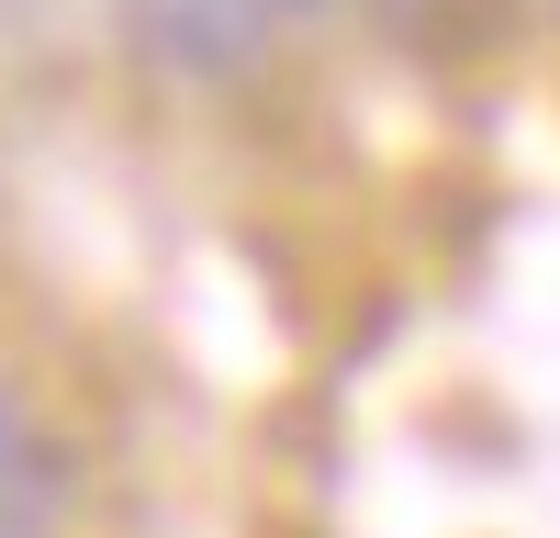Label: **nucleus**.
Instances as JSON below:
<instances>
[{"mask_svg":"<svg viewBox=\"0 0 560 538\" xmlns=\"http://www.w3.org/2000/svg\"><path fill=\"white\" fill-rule=\"evenodd\" d=\"M303 12L314 0H113V34L135 68L179 90H236L303 34Z\"/></svg>","mask_w":560,"mask_h":538,"instance_id":"obj_1","label":"nucleus"},{"mask_svg":"<svg viewBox=\"0 0 560 538\" xmlns=\"http://www.w3.org/2000/svg\"><path fill=\"white\" fill-rule=\"evenodd\" d=\"M68 493H79V460H68V437L45 426L23 393H0V538H57Z\"/></svg>","mask_w":560,"mask_h":538,"instance_id":"obj_2","label":"nucleus"},{"mask_svg":"<svg viewBox=\"0 0 560 538\" xmlns=\"http://www.w3.org/2000/svg\"><path fill=\"white\" fill-rule=\"evenodd\" d=\"M370 12H393V23H427V12H448V0H370Z\"/></svg>","mask_w":560,"mask_h":538,"instance_id":"obj_3","label":"nucleus"},{"mask_svg":"<svg viewBox=\"0 0 560 538\" xmlns=\"http://www.w3.org/2000/svg\"><path fill=\"white\" fill-rule=\"evenodd\" d=\"M549 12H560V0H549Z\"/></svg>","mask_w":560,"mask_h":538,"instance_id":"obj_4","label":"nucleus"}]
</instances>
